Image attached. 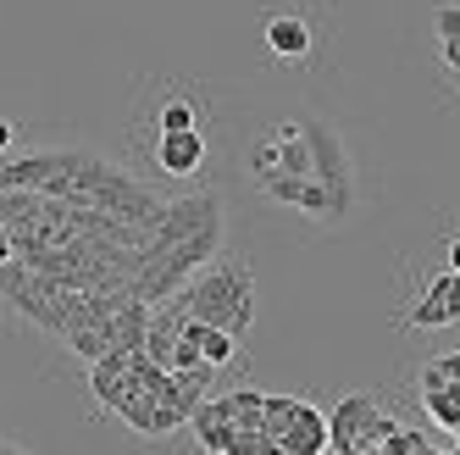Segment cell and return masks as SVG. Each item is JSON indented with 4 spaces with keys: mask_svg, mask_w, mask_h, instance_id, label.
Returning <instances> with one entry per match:
<instances>
[{
    "mask_svg": "<svg viewBox=\"0 0 460 455\" xmlns=\"http://www.w3.org/2000/svg\"><path fill=\"white\" fill-rule=\"evenodd\" d=\"M178 300H183L189 317L217 322V328H227L234 339H244L250 322H255V278H250L244 262H206L178 289Z\"/></svg>",
    "mask_w": 460,
    "mask_h": 455,
    "instance_id": "1",
    "label": "cell"
},
{
    "mask_svg": "<svg viewBox=\"0 0 460 455\" xmlns=\"http://www.w3.org/2000/svg\"><path fill=\"white\" fill-rule=\"evenodd\" d=\"M305 139H311V178L327 189V201H333V217H344L355 206V183H349V156H344V139L333 134L327 122H305Z\"/></svg>",
    "mask_w": 460,
    "mask_h": 455,
    "instance_id": "2",
    "label": "cell"
},
{
    "mask_svg": "<svg viewBox=\"0 0 460 455\" xmlns=\"http://www.w3.org/2000/svg\"><path fill=\"white\" fill-rule=\"evenodd\" d=\"M383 406L372 395H344L333 411H327V450H339V455H355L360 450V433L372 428V416Z\"/></svg>",
    "mask_w": 460,
    "mask_h": 455,
    "instance_id": "3",
    "label": "cell"
},
{
    "mask_svg": "<svg viewBox=\"0 0 460 455\" xmlns=\"http://www.w3.org/2000/svg\"><path fill=\"white\" fill-rule=\"evenodd\" d=\"M89 388H94V400H101L106 411L122 406V395L134 388V350H106L101 361H89Z\"/></svg>",
    "mask_w": 460,
    "mask_h": 455,
    "instance_id": "4",
    "label": "cell"
},
{
    "mask_svg": "<svg viewBox=\"0 0 460 455\" xmlns=\"http://www.w3.org/2000/svg\"><path fill=\"white\" fill-rule=\"evenodd\" d=\"M322 450H327V411L300 400L288 416V428L278 433V455H322Z\"/></svg>",
    "mask_w": 460,
    "mask_h": 455,
    "instance_id": "5",
    "label": "cell"
},
{
    "mask_svg": "<svg viewBox=\"0 0 460 455\" xmlns=\"http://www.w3.org/2000/svg\"><path fill=\"white\" fill-rule=\"evenodd\" d=\"M155 161H161V173H172V178L200 173V161H206V139H200V128H178V134H161Z\"/></svg>",
    "mask_w": 460,
    "mask_h": 455,
    "instance_id": "6",
    "label": "cell"
},
{
    "mask_svg": "<svg viewBox=\"0 0 460 455\" xmlns=\"http://www.w3.org/2000/svg\"><path fill=\"white\" fill-rule=\"evenodd\" d=\"M189 428H194V439H200V450H211V455H227V450H234V422H227V406H222V395H217V400L206 395L200 406H194Z\"/></svg>",
    "mask_w": 460,
    "mask_h": 455,
    "instance_id": "7",
    "label": "cell"
},
{
    "mask_svg": "<svg viewBox=\"0 0 460 455\" xmlns=\"http://www.w3.org/2000/svg\"><path fill=\"white\" fill-rule=\"evenodd\" d=\"M106 334H111L117 350H145V334H150V300L128 295V300L106 317Z\"/></svg>",
    "mask_w": 460,
    "mask_h": 455,
    "instance_id": "8",
    "label": "cell"
},
{
    "mask_svg": "<svg viewBox=\"0 0 460 455\" xmlns=\"http://www.w3.org/2000/svg\"><path fill=\"white\" fill-rule=\"evenodd\" d=\"M267 45H272V56H283V61H300V56L311 50L305 17H272V22H267Z\"/></svg>",
    "mask_w": 460,
    "mask_h": 455,
    "instance_id": "9",
    "label": "cell"
},
{
    "mask_svg": "<svg viewBox=\"0 0 460 455\" xmlns=\"http://www.w3.org/2000/svg\"><path fill=\"white\" fill-rule=\"evenodd\" d=\"M67 350L84 355V361H101V355L111 350V334H106V322H84V328L67 334Z\"/></svg>",
    "mask_w": 460,
    "mask_h": 455,
    "instance_id": "10",
    "label": "cell"
},
{
    "mask_svg": "<svg viewBox=\"0 0 460 455\" xmlns=\"http://www.w3.org/2000/svg\"><path fill=\"white\" fill-rule=\"evenodd\" d=\"M405 328H449V306H444V295L433 283H427V295L411 306V317H405Z\"/></svg>",
    "mask_w": 460,
    "mask_h": 455,
    "instance_id": "11",
    "label": "cell"
},
{
    "mask_svg": "<svg viewBox=\"0 0 460 455\" xmlns=\"http://www.w3.org/2000/svg\"><path fill=\"white\" fill-rule=\"evenodd\" d=\"M294 406H300L294 395H267V400H261V428H267V439H272V444H278V433L288 428Z\"/></svg>",
    "mask_w": 460,
    "mask_h": 455,
    "instance_id": "12",
    "label": "cell"
},
{
    "mask_svg": "<svg viewBox=\"0 0 460 455\" xmlns=\"http://www.w3.org/2000/svg\"><path fill=\"white\" fill-rule=\"evenodd\" d=\"M377 455H433V439L416 433V428H394V433H388V444H383Z\"/></svg>",
    "mask_w": 460,
    "mask_h": 455,
    "instance_id": "13",
    "label": "cell"
},
{
    "mask_svg": "<svg viewBox=\"0 0 460 455\" xmlns=\"http://www.w3.org/2000/svg\"><path fill=\"white\" fill-rule=\"evenodd\" d=\"M278 173V139H255L250 145V178H267Z\"/></svg>",
    "mask_w": 460,
    "mask_h": 455,
    "instance_id": "14",
    "label": "cell"
},
{
    "mask_svg": "<svg viewBox=\"0 0 460 455\" xmlns=\"http://www.w3.org/2000/svg\"><path fill=\"white\" fill-rule=\"evenodd\" d=\"M178 128H194V106L189 101H167V106H161V134H178Z\"/></svg>",
    "mask_w": 460,
    "mask_h": 455,
    "instance_id": "15",
    "label": "cell"
},
{
    "mask_svg": "<svg viewBox=\"0 0 460 455\" xmlns=\"http://www.w3.org/2000/svg\"><path fill=\"white\" fill-rule=\"evenodd\" d=\"M433 289L444 295V306H449V322H460V272L449 267L444 278H433Z\"/></svg>",
    "mask_w": 460,
    "mask_h": 455,
    "instance_id": "16",
    "label": "cell"
},
{
    "mask_svg": "<svg viewBox=\"0 0 460 455\" xmlns=\"http://www.w3.org/2000/svg\"><path fill=\"white\" fill-rule=\"evenodd\" d=\"M433 28H438V40H460V6H444L433 17Z\"/></svg>",
    "mask_w": 460,
    "mask_h": 455,
    "instance_id": "17",
    "label": "cell"
},
{
    "mask_svg": "<svg viewBox=\"0 0 460 455\" xmlns=\"http://www.w3.org/2000/svg\"><path fill=\"white\" fill-rule=\"evenodd\" d=\"M438 367H444V372H449V378L460 383V350H455V355H438Z\"/></svg>",
    "mask_w": 460,
    "mask_h": 455,
    "instance_id": "18",
    "label": "cell"
},
{
    "mask_svg": "<svg viewBox=\"0 0 460 455\" xmlns=\"http://www.w3.org/2000/svg\"><path fill=\"white\" fill-rule=\"evenodd\" d=\"M6 150H12V122L0 117V156H6Z\"/></svg>",
    "mask_w": 460,
    "mask_h": 455,
    "instance_id": "19",
    "label": "cell"
},
{
    "mask_svg": "<svg viewBox=\"0 0 460 455\" xmlns=\"http://www.w3.org/2000/svg\"><path fill=\"white\" fill-rule=\"evenodd\" d=\"M449 267L460 272V239H449Z\"/></svg>",
    "mask_w": 460,
    "mask_h": 455,
    "instance_id": "20",
    "label": "cell"
},
{
    "mask_svg": "<svg viewBox=\"0 0 460 455\" xmlns=\"http://www.w3.org/2000/svg\"><path fill=\"white\" fill-rule=\"evenodd\" d=\"M455 450H460V422H455Z\"/></svg>",
    "mask_w": 460,
    "mask_h": 455,
    "instance_id": "21",
    "label": "cell"
},
{
    "mask_svg": "<svg viewBox=\"0 0 460 455\" xmlns=\"http://www.w3.org/2000/svg\"><path fill=\"white\" fill-rule=\"evenodd\" d=\"M455 89H460V67H455Z\"/></svg>",
    "mask_w": 460,
    "mask_h": 455,
    "instance_id": "22",
    "label": "cell"
},
{
    "mask_svg": "<svg viewBox=\"0 0 460 455\" xmlns=\"http://www.w3.org/2000/svg\"><path fill=\"white\" fill-rule=\"evenodd\" d=\"M0 450H12V444H6V439H0Z\"/></svg>",
    "mask_w": 460,
    "mask_h": 455,
    "instance_id": "23",
    "label": "cell"
}]
</instances>
